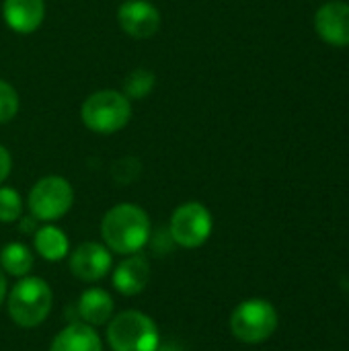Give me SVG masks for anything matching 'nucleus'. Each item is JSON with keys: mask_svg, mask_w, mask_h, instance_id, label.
I'll use <instances>...</instances> for the list:
<instances>
[{"mask_svg": "<svg viewBox=\"0 0 349 351\" xmlns=\"http://www.w3.org/2000/svg\"><path fill=\"white\" fill-rule=\"evenodd\" d=\"M101 234L109 251L132 255L148 243L150 218L136 204H117L103 216Z\"/></svg>", "mask_w": 349, "mask_h": 351, "instance_id": "nucleus-1", "label": "nucleus"}, {"mask_svg": "<svg viewBox=\"0 0 349 351\" xmlns=\"http://www.w3.org/2000/svg\"><path fill=\"white\" fill-rule=\"evenodd\" d=\"M53 294L45 280L41 278H23L14 284L8 294V315L10 319L25 329L39 327L51 313Z\"/></svg>", "mask_w": 349, "mask_h": 351, "instance_id": "nucleus-2", "label": "nucleus"}, {"mask_svg": "<svg viewBox=\"0 0 349 351\" xmlns=\"http://www.w3.org/2000/svg\"><path fill=\"white\" fill-rule=\"evenodd\" d=\"M80 117L82 123L95 134H115L130 123L132 103L123 93L99 90L82 103Z\"/></svg>", "mask_w": 349, "mask_h": 351, "instance_id": "nucleus-3", "label": "nucleus"}, {"mask_svg": "<svg viewBox=\"0 0 349 351\" xmlns=\"http://www.w3.org/2000/svg\"><path fill=\"white\" fill-rule=\"evenodd\" d=\"M107 339L113 351H158L160 335L156 323L140 313L125 311L111 319Z\"/></svg>", "mask_w": 349, "mask_h": 351, "instance_id": "nucleus-4", "label": "nucleus"}, {"mask_svg": "<svg viewBox=\"0 0 349 351\" xmlns=\"http://www.w3.org/2000/svg\"><path fill=\"white\" fill-rule=\"evenodd\" d=\"M278 329V311L269 300L251 298L241 302L230 315V331L243 343H263Z\"/></svg>", "mask_w": 349, "mask_h": 351, "instance_id": "nucleus-5", "label": "nucleus"}, {"mask_svg": "<svg viewBox=\"0 0 349 351\" xmlns=\"http://www.w3.org/2000/svg\"><path fill=\"white\" fill-rule=\"evenodd\" d=\"M72 202H74L72 185L64 177H58V175L39 179L31 187L29 199H27L31 216L43 222H53L62 218L64 214H68V210L72 208Z\"/></svg>", "mask_w": 349, "mask_h": 351, "instance_id": "nucleus-6", "label": "nucleus"}, {"mask_svg": "<svg viewBox=\"0 0 349 351\" xmlns=\"http://www.w3.org/2000/svg\"><path fill=\"white\" fill-rule=\"evenodd\" d=\"M169 234L175 245L185 249L202 247L212 234V214L200 202H187L179 206L171 216Z\"/></svg>", "mask_w": 349, "mask_h": 351, "instance_id": "nucleus-7", "label": "nucleus"}, {"mask_svg": "<svg viewBox=\"0 0 349 351\" xmlns=\"http://www.w3.org/2000/svg\"><path fill=\"white\" fill-rule=\"evenodd\" d=\"M315 29L319 37L335 47L349 45V4L344 0L325 2L315 14Z\"/></svg>", "mask_w": 349, "mask_h": 351, "instance_id": "nucleus-8", "label": "nucleus"}, {"mask_svg": "<svg viewBox=\"0 0 349 351\" xmlns=\"http://www.w3.org/2000/svg\"><path fill=\"white\" fill-rule=\"evenodd\" d=\"M113 267L111 251L99 243H82L70 255V271L82 282H99Z\"/></svg>", "mask_w": 349, "mask_h": 351, "instance_id": "nucleus-9", "label": "nucleus"}, {"mask_svg": "<svg viewBox=\"0 0 349 351\" xmlns=\"http://www.w3.org/2000/svg\"><path fill=\"white\" fill-rule=\"evenodd\" d=\"M121 29L136 39H148L160 29V12L146 0H128L117 10Z\"/></svg>", "mask_w": 349, "mask_h": 351, "instance_id": "nucleus-10", "label": "nucleus"}, {"mask_svg": "<svg viewBox=\"0 0 349 351\" xmlns=\"http://www.w3.org/2000/svg\"><path fill=\"white\" fill-rule=\"evenodd\" d=\"M150 282V265L144 255L132 253L113 269V286L123 296L140 294Z\"/></svg>", "mask_w": 349, "mask_h": 351, "instance_id": "nucleus-11", "label": "nucleus"}, {"mask_svg": "<svg viewBox=\"0 0 349 351\" xmlns=\"http://www.w3.org/2000/svg\"><path fill=\"white\" fill-rule=\"evenodd\" d=\"M2 16L8 29L27 35L39 29V25L43 23L45 4L43 0H4Z\"/></svg>", "mask_w": 349, "mask_h": 351, "instance_id": "nucleus-12", "label": "nucleus"}, {"mask_svg": "<svg viewBox=\"0 0 349 351\" xmlns=\"http://www.w3.org/2000/svg\"><path fill=\"white\" fill-rule=\"evenodd\" d=\"M49 351H103V343L91 325L72 323L53 337Z\"/></svg>", "mask_w": 349, "mask_h": 351, "instance_id": "nucleus-13", "label": "nucleus"}, {"mask_svg": "<svg viewBox=\"0 0 349 351\" xmlns=\"http://www.w3.org/2000/svg\"><path fill=\"white\" fill-rule=\"evenodd\" d=\"M76 311L86 325L91 327L105 325L113 317V298L109 296V292L101 288H91L80 294L76 302Z\"/></svg>", "mask_w": 349, "mask_h": 351, "instance_id": "nucleus-14", "label": "nucleus"}, {"mask_svg": "<svg viewBox=\"0 0 349 351\" xmlns=\"http://www.w3.org/2000/svg\"><path fill=\"white\" fill-rule=\"evenodd\" d=\"M35 251L45 259V261H62L68 255L70 243L64 230H60L58 226H41L35 232Z\"/></svg>", "mask_w": 349, "mask_h": 351, "instance_id": "nucleus-15", "label": "nucleus"}, {"mask_svg": "<svg viewBox=\"0 0 349 351\" xmlns=\"http://www.w3.org/2000/svg\"><path fill=\"white\" fill-rule=\"evenodd\" d=\"M0 267L4 274L14 278H25L33 267V253L23 243H8L0 251Z\"/></svg>", "mask_w": 349, "mask_h": 351, "instance_id": "nucleus-16", "label": "nucleus"}, {"mask_svg": "<svg viewBox=\"0 0 349 351\" xmlns=\"http://www.w3.org/2000/svg\"><path fill=\"white\" fill-rule=\"evenodd\" d=\"M154 82H156V76L154 72L146 70V68H136L128 74L125 82H123V95L130 99V101H140L144 99L148 93H152L154 88Z\"/></svg>", "mask_w": 349, "mask_h": 351, "instance_id": "nucleus-17", "label": "nucleus"}, {"mask_svg": "<svg viewBox=\"0 0 349 351\" xmlns=\"http://www.w3.org/2000/svg\"><path fill=\"white\" fill-rule=\"evenodd\" d=\"M23 214V202L21 195L12 187L0 185V222H16Z\"/></svg>", "mask_w": 349, "mask_h": 351, "instance_id": "nucleus-18", "label": "nucleus"}, {"mask_svg": "<svg viewBox=\"0 0 349 351\" xmlns=\"http://www.w3.org/2000/svg\"><path fill=\"white\" fill-rule=\"evenodd\" d=\"M19 113V95L16 90L0 80V123H8L10 119H14V115Z\"/></svg>", "mask_w": 349, "mask_h": 351, "instance_id": "nucleus-19", "label": "nucleus"}, {"mask_svg": "<svg viewBox=\"0 0 349 351\" xmlns=\"http://www.w3.org/2000/svg\"><path fill=\"white\" fill-rule=\"evenodd\" d=\"M140 173V162L136 158H123L119 162H115L113 167V177L119 183H132Z\"/></svg>", "mask_w": 349, "mask_h": 351, "instance_id": "nucleus-20", "label": "nucleus"}, {"mask_svg": "<svg viewBox=\"0 0 349 351\" xmlns=\"http://www.w3.org/2000/svg\"><path fill=\"white\" fill-rule=\"evenodd\" d=\"M10 165H12L10 154H8V150L0 144V185H2V181L8 177V173H10Z\"/></svg>", "mask_w": 349, "mask_h": 351, "instance_id": "nucleus-21", "label": "nucleus"}, {"mask_svg": "<svg viewBox=\"0 0 349 351\" xmlns=\"http://www.w3.org/2000/svg\"><path fill=\"white\" fill-rule=\"evenodd\" d=\"M19 228L23 232H35L37 230V218L35 216H27V218H19Z\"/></svg>", "mask_w": 349, "mask_h": 351, "instance_id": "nucleus-22", "label": "nucleus"}, {"mask_svg": "<svg viewBox=\"0 0 349 351\" xmlns=\"http://www.w3.org/2000/svg\"><path fill=\"white\" fill-rule=\"evenodd\" d=\"M4 296H6V276H4V271L0 267V304L4 300Z\"/></svg>", "mask_w": 349, "mask_h": 351, "instance_id": "nucleus-23", "label": "nucleus"}]
</instances>
